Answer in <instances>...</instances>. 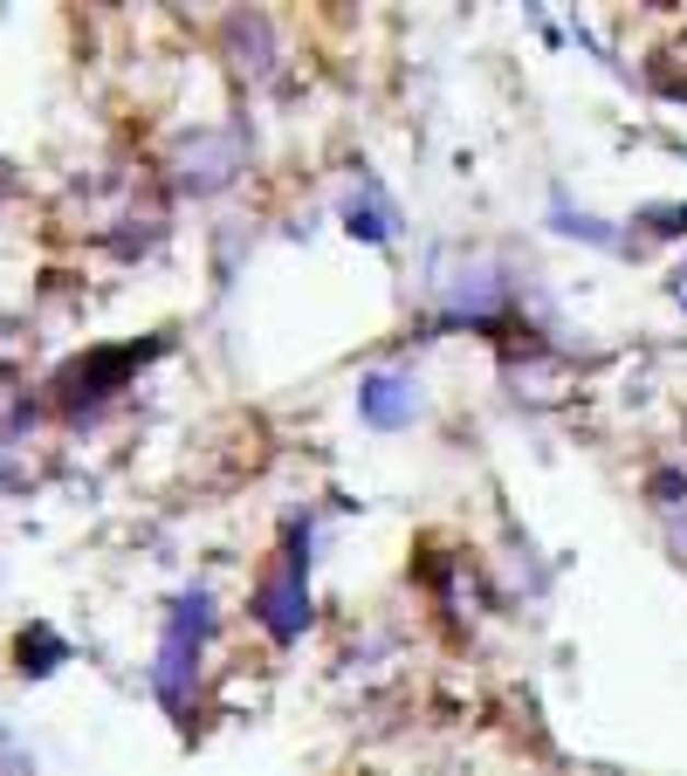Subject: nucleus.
Segmentation results:
<instances>
[{
  "label": "nucleus",
  "mask_w": 687,
  "mask_h": 776,
  "mask_svg": "<svg viewBox=\"0 0 687 776\" xmlns=\"http://www.w3.org/2000/svg\"><path fill=\"white\" fill-rule=\"evenodd\" d=\"M405 412H413V406H405V385L399 378H371L365 385V420L371 426H399Z\"/></svg>",
  "instance_id": "obj_1"
}]
</instances>
